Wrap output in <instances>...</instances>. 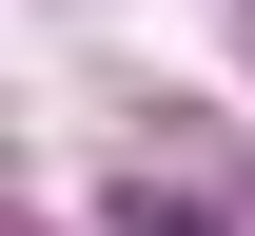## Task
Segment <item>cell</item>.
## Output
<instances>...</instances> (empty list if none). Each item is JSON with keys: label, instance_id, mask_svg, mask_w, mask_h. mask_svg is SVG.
<instances>
[{"label": "cell", "instance_id": "1", "mask_svg": "<svg viewBox=\"0 0 255 236\" xmlns=\"http://www.w3.org/2000/svg\"><path fill=\"white\" fill-rule=\"evenodd\" d=\"M118 236H236L216 197H177V177H137V197H118Z\"/></svg>", "mask_w": 255, "mask_h": 236}]
</instances>
